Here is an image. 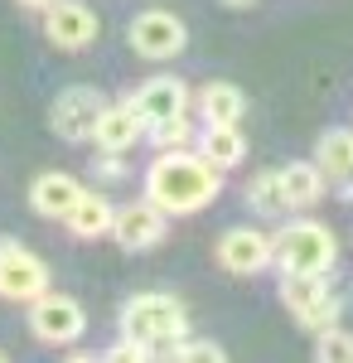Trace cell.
Segmentation results:
<instances>
[{"instance_id": "obj_21", "label": "cell", "mask_w": 353, "mask_h": 363, "mask_svg": "<svg viewBox=\"0 0 353 363\" xmlns=\"http://www.w3.org/2000/svg\"><path fill=\"white\" fill-rule=\"evenodd\" d=\"M145 140H150L155 150H189L198 136H194L189 112H179V116H164V121H155V126H145Z\"/></svg>"}, {"instance_id": "obj_7", "label": "cell", "mask_w": 353, "mask_h": 363, "mask_svg": "<svg viewBox=\"0 0 353 363\" xmlns=\"http://www.w3.org/2000/svg\"><path fill=\"white\" fill-rule=\"evenodd\" d=\"M102 107H107V97L97 92V87L87 83H73L63 87L54 97V107H49V126H54V136L63 140H92V126H97V116H102Z\"/></svg>"}, {"instance_id": "obj_23", "label": "cell", "mask_w": 353, "mask_h": 363, "mask_svg": "<svg viewBox=\"0 0 353 363\" xmlns=\"http://www.w3.org/2000/svg\"><path fill=\"white\" fill-rule=\"evenodd\" d=\"M179 359H198V363H223L228 359V349L223 344H213V339H179Z\"/></svg>"}, {"instance_id": "obj_20", "label": "cell", "mask_w": 353, "mask_h": 363, "mask_svg": "<svg viewBox=\"0 0 353 363\" xmlns=\"http://www.w3.org/2000/svg\"><path fill=\"white\" fill-rule=\"evenodd\" d=\"M329 291L325 277H300V272H281V306L291 310V315H300V310H310L320 296Z\"/></svg>"}, {"instance_id": "obj_17", "label": "cell", "mask_w": 353, "mask_h": 363, "mask_svg": "<svg viewBox=\"0 0 353 363\" xmlns=\"http://www.w3.org/2000/svg\"><path fill=\"white\" fill-rule=\"evenodd\" d=\"M198 116H203V126H218V121H242V116H247V92L237 83H228V78L203 83V87H198Z\"/></svg>"}, {"instance_id": "obj_19", "label": "cell", "mask_w": 353, "mask_h": 363, "mask_svg": "<svg viewBox=\"0 0 353 363\" xmlns=\"http://www.w3.org/2000/svg\"><path fill=\"white\" fill-rule=\"evenodd\" d=\"M247 203H252V213H262V218H286V213H291V199H286V184H281V169L252 174Z\"/></svg>"}, {"instance_id": "obj_14", "label": "cell", "mask_w": 353, "mask_h": 363, "mask_svg": "<svg viewBox=\"0 0 353 363\" xmlns=\"http://www.w3.org/2000/svg\"><path fill=\"white\" fill-rule=\"evenodd\" d=\"M82 184L73 174H63V169H44V174H34V184H29V208L39 213V218H54L63 223V213L78 203Z\"/></svg>"}, {"instance_id": "obj_4", "label": "cell", "mask_w": 353, "mask_h": 363, "mask_svg": "<svg viewBox=\"0 0 353 363\" xmlns=\"http://www.w3.org/2000/svg\"><path fill=\"white\" fill-rule=\"evenodd\" d=\"M29 330L39 344H54V349H73L87 330V310L73 301V296H63V291H44V296H34L29 301Z\"/></svg>"}, {"instance_id": "obj_25", "label": "cell", "mask_w": 353, "mask_h": 363, "mask_svg": "<svg viewBox=\"0 0 353 363\" xmlns=\"http://www.w3.org/2000/svg\"><path fill=\"white\" fill-rule=\"evenodd\" d=\"M102 359H111V363H140V359H145V344H136V339L121 335V339L107 349V354H102Z\"/></svg>"}, {"instance_id": "obj_13", "label": "cell", "mask_w": 353, "mask_h": 363, "mask_svg": "<svg viewBox=\"0 0 353 363\" xmlns=\"http://www.w3.org/2000/svg\"><path fill=\"white\" fill-rule=\"evenodd\" d=\"M145 140V116L131 107V102H116V107H102L97 126H92V145L97 150H136Z\"/></svg>"}, {"instance_id": "obj_9", "label": "cell", "mask_w": 353, "mask_h": 363, "mask_svg": "<svg viewBox=\"0 0 353 363\" xmlns=\"http://www.w3.org/2000/svg\"><path fill=\"white\" fill-rule=\"evenodd\" d=\"M218 267L228 272V277H257V272H267L271 267V233H262V228H228L223 238H218Z\"/></svg>"}, {"instance_id": "obj_27", "label": "cell", "mask_w": 353, "mask_h": 363, "mask_svg": "<svg viewBox=\"0 0 353 363\" xmlns=\"http://www.w3.org/2000/svg\"><path fill=\"white\" fill-rule=\"evenodd\" d=\"M223 5H237V10H242V5H257V0H223Z\"/></svg>"}, {"instance_id": "obj_24", "label": "cell", "mask_w": 353, "mask_h": 363, "mask_svg": "<svg viewBox=\"0 0 353 363\" xmlns=\"http://www.w3.org/2000/svg\"><path fill=\"white\" fill-rule=\"evenodd\" d=\"M126 165H131V150H97V174L102 179H126Z\"/></svg>"}, {"instance_id": "obj_6", "label": "cell", "mask_w": 353, "mask_h": 363, "mask_svg": "<svg viewBox=\"0 0 353 363\" xmlns=\"http://www.w3.org/2000/svg\"><path fill=\"white\" fill-rule=\"evenodd\" d=\"M131 49L150 63H164V58H179L184 44H189V25L174 15V10H140L131 29H126Z\"/></svg>"}, {"instance_id": "obj_1", "label": "cell", "mask_w": 353, "mask_h": 363, "mask_svg": "<svg viewBox=\"0 0 353 363\" xmlns=\"http://www.w3.org/2000/svg\"><path fill=\"white\" fill-rule=\"evenodd\" d=\"M223 194V169L208 165L198 150H155V160L145 165V199L174 213H198Z\"/></svg>"}, {"instance_id": "obj_5", "label": "cell", "mask_w": 353, "mask_h": 363, "mask_svg": "<svg viewBox=\"0 0 353 363\" xmlns=\"http://www.w3.org/2000/svg\"><path fill=\"white\" fill-rule=\"evenodd\" d=\"M54 281H49V267L44 257H34L25 242L15 238H0V301H15V306H29L34 296H44Z\"/></svg>"}, {"instance_id": "obj_15", "label": "cell", "mask_w": 353, "mask_h": 363, "mask_svg": "<svg viewBox=\"0 0 353 363\" xmlns=\"http://www.w3.org/2000/svg\"><path fill=\"white\" fill-rule=\"evenodd\" d=\"M111 218H116V203L107 194H97V189H82L78 203L63 213V228L82 238V242H92V238H107L111 233Z\"/></svg>"}, {"instance_id": "obj_22", "label": "cell", "mask_w": 353, "mask_h": 363, "mask_svg": "<svg viewBox=\"0 0 353 363\" xmlns=\"http://www.w3.org/2000/svg\"><path fill=\"white\" fill-rule=\"evenodd\" d=\"M315 359L320 363H353V330L344 325H329L315 335Z\"/></svg>"}, {"instance_id": "obj_8", "label": "cell", "mask_w": 353, "mask_h": 363, "mask_svg": "<svg viewBox=\"0 0 353 363\" xmlns=\"http://www.w3.org/2000/svg\"><path fill=\"white\" fill-rule=\"evenodd\" d=\"M97 34H102V20L92 5H82V0H49L44 5V39L54 49L73 54V49H87Z\"/></svg>"}, {"instance_id": "obj_26", "label": "cell", "mask_w": 353, "mask_h": 363, "mask_svg": "<svg viewBox=\"0 0 353 363\" xmlns=\"http://www.w3.org/2000/svg\"><path fill=\"white\" fill-rule=\"evenodd\" d=\"M20 5H25V10H44L49 0H20Z\"/></svg>"}, {"instance_id": "obj_3", "label": "cell", "mask_w": 353, "mask_h": 363, "mask_svg": "<svg viewBox=\"0 0 353 363\" xmlns=\"http://www.w3.org/2000/svg\"><path fill=\"white\" fill-rule=\"evenodd\" d=\"M339 262V238L315 218H291L271 233V267L300 277H329Z\"/></svg>"}, {"instance_id": "obj_2", "label": "cell", "mask_w": 353, "mask_h": 363, "mask_svg": "<svg viewBox=\"0 0 353 363\" xmlns=\"http://www.w3.org/2000/svg\"><path fill=\"white\" fill-rule=\"evenodd\" d=\"M116 330L126 339H136V344H145V359H150L155 344H179L189 335V310L169 291H145V296H131L116 310Z\"/></svg>"}, {"instance_id": "obj_10", "label": "cell", "mask_w": 353, "mask_h": 363, "mask_svg": "<svg viewBox=\"0 0 353 363\" xmlns=\"http://www.w3.org/2000/svg\"><path fill=\"white\" fill-rule=\"evenodd\" d=\"M164 228H169V213L155 208L150 199H136V203H121V208H116L111 238H116L126 252H150V247H160Z\"/></svg>"}, {"instance_id": "obj_11", "label": "cell", "mask_w": 353, "mask_h": 363, "mask_svg": "<svg viewBox=\"0 0 353 363\" xmlns=\"http://www.w3.org/2000/svg\"><path fill=\"white\" fill-rule=\"evenodd\" d=\"M189 102H194L189 83L174 78V73H155V78H145V83L131 92V107L145 116V126H155V121H164V116L189 112Z\"/></svg>"}, {"instance_id": "obj_28", "label": "cell", "mask_w": 353, "mask_h": 363, "mask_svg": "<svg viewBox=\"0 0 353 363\" xmlns=\"http://www.w3.org/2000/svg\"><path fill=\"white\" fill-rule=\"evenodd\" d=\"M0 359H5V349H0Z\"/></svg>"}, {"instance_id": "obj_16", "label": "cell", "mask_w": 353, "mask_h": 363, "mask_svg": "<svg viewBox=\"0 0 353 363\" xmlns=\"http://www.w3.org/2000/svg\"><path fill=\"white\" fill-rule=\"evenodd\" d=\"M194 150L218 169H237L247 160V136L237 121H218V126H203V136L194 140Z\"/></svg>"}, {"instance_id": "obj_18", "label": "cell", "mask_w": 353, "mask_h": 363, "mask_svg": "<svg viewBox=\"0 0 353 363\" xmlns=\"http://www.w3.org/2000/svg\"><path fill=\"white\" fill-rule=\"evenodd\" d=\"M281 184H286V199H291V208H310V203H320V194L329 189L315 160H291V165L281 169Z\"/></svg>"}, {"instance_id": "obj_12", "label": "cell", "mask_w": 353, "mask_h": 363, "mask_svg": "<svg viewBox=\"0 0 353 363\" xmlns=\"http://www.w3.org/2000/svg\"><path fill=\"white\" fill-rule=\"evenodd\" d=\"M320 174H325L329 189H339V194H353V131L349 126H334L325 136L315 140V155H310Z\"/></svg>"}]
</instances>
